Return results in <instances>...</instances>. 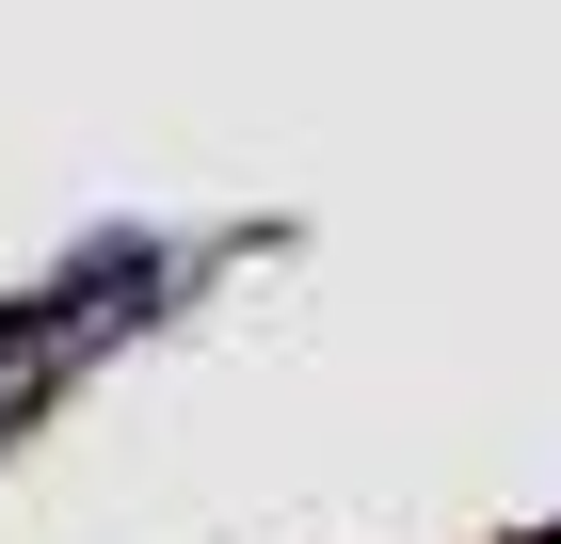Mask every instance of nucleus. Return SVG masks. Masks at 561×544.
<instances>
[{"mask_svg":"<svg viewBox=\"0 0 561 544\" xmlns=\"http://www.w3.org/2000/svg\"><path fill=\"white\" fill-rule=\"evenodd\" d=\"M546 544H561V529H546Z\"/></svg>","mask_w":561,"mask_h":544,"instance_id":"obj_2","label":"nucleus"},{"mask_svg":"<svg viewBox=\"0 0 561 544\" xmlns=\"http://www.w3.org/2000/svg\"><path fill=\"white\" fill-rule=\"evenodd\" d=\"M81 369H96V352H81V321H65V304H48V289H0V449H16V432H33Z\"/></svg>","mask_w":561,"mask_h":544,"instance_id":"obj_1","label":"nucleus"}]
</instances>
